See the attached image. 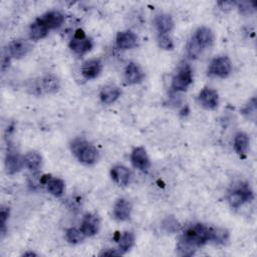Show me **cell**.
Masks as SVG:
<instances>
[{
	"mask_svg": "<svg viewBox=\"0 0 257 257\" xmlns=\"http://www.w3.org/2000/svg\"><path fill=\"white\" fill-rule=\"evenodd\" d=\"M209 241H211V228L201 223L193 224L185 230L180 239L177 245L178 254L181 256H192L197 248Z\"/></svg>",
	"mask_w": 257,
	"mask_h": 257,
	"instance_id": "6da1fadb",
	"label": "cell"
},
{
	"mask_svg": "<svg viewBox=\"0 0 257 257\" xmlns=\"http://www.w3.org/2000/svg\"><path fill=\"white\" fill-rule=\"evenodd\" d=\"M71 152L84 165H92L98 159V152L91 144L82 139H76L71 143Z\"/></svg>",
	"mask_w": 257,
	"mask_h": 257,
	"instance_id": "7a4b0ae2",
	"label": "cell"
},
{
	"mask_svg": "<svg viewBox=\"0 0 257 257\" xmlns=\"http://www.w3.org/2000/svg\"><path fill=\"white\" fill-rule=\"evenodd\" d=\"M193 82V72L189 64L182 65L172 79V88L175 91H185Z\"/></svg>",
	"mask_w": 257,
	"mask_h": 257,
	"instance_id": "3957f363",
	"label": "cell"
},
{
	"mask_svg": "<svg viewBox=\"0 0 257 257\" xmlns=\"http://www.w3.org/2000/svg\"><path fill=\"white\" fill-rule=\"evenodd\" d=\"M92 46V40L85 35L82 29H77L69 41V48L78 55H82L90 51Z\"/></svg>",
	"mask_w": 257,
	"mask_h": 257,
	"instance_id": "277c9868",
	"label": "cell"
},
{
	"mask_svg": "<svg viewBox=\"0 0 257 257\" xmlns=\"http://www.w3.org/2000/svg\"><path fill=\"white\" fill-rule=\"evenodd\" d=\"M232 71V62L227 56H220L214 58L209 65L208 73L211 76L225 78Z\"/></svg>",
	"mask_w": 257,
	"mask_h": 257,
	"instance_id": "5b68a950",
	"label": "cell"
},
{
	"mask_svg": "<svg viewBox=\"0 0 257 257\" xmlns=\"http://www.w3.org/2000/svg\"><path fill=\"white\" fill-rule=\"evenodd\" d=\"M253 199V192L248 185H240L228 195V202L232 208H239Z\"/></svg>",
	"mask_w": 257,
	"mask_h": 257,
	"instance_id": "8992f818",
	"label": "cell"
},
{
	"mask_svg": "<svg viewBox=\"0 0 257 257\" xmlns=\"http://www.w3.org/2000/svg\"><path fill=\"white\" fill-rule=\"evenodd\" d=\"M31 44L23 38H16L8 44L7 53L10 57L20 59L26 56L31 50Z\"/></svg>",
	"mask_w": 257,
	"mask_h": 257,
	"instance_id": "52a82bcc",
	"label": "cell"
},
{
	"mask_svg": "<svg viewBox=\"0 0 257 257\" xmlns=\"http://www.w3.org/2000/svg\"><path fill=\"white\" fill-rule=\"evenodd\" d=\"M100 227V220L97 215L87 213L83 216L80 224V230L85 237H91L97 234Z\"/></svg>",
	"mask_w": 257,
	"mask_h": 257,
	"instance_id": "ba28073f",
	"label": "cell"
},
{
	"mask_svg": "<svg viewBox=\"0 0 257 257\" xmlns=\"http://www.w3.org/2000/svg\"><path fill=\"white\" fill-rule=\"evenodd\" d=\"M131 161L135 168L143 172H147L151 167L150 158L147 151L143 147H137L133 150L131 155Z\"/></svg>",
	"mask_w": 257,
	"mask_h": 257,
	"instance_id": "9c48e42d",
	"label": "cell"
},
{
	"mask_svg": "<svg viewBox=\"0 0 257 257\" xmlns=\"http://www.w3.org/2000/svg\"><path fill=\"white\" fill-rule=\"evenodd\" d=\"M42 25H44L48 30L56 29L61 26L64 20V16L61 12L57 10H51L44 14H42L40 17L36 18Z\"/></svg>",
	"mask_w": 257,
	"mask_h": 257,
	"instance_id": "30bf717a",
	"label": "cell"
},
{
	"mask_svg": "<svg viewBox=\"0 0 257 257\" xmlns=\"http://www.w3.org/2000/svg\"><path fill=\"white\" fill-rule=\"evenodd\" d=\"M198 100L203 107L207 109H215L219 104V94L215 89L205 87L200 91Z\"/></svg>",
	"mask_w": 257,
	"mask_h": 257,
	"instance_id": "8fae6325",
	"label": "cell"
},
{
	"mask_svg": "<svg viewBox=\"0 0 257 257\" xmlns=\"http://www.w3.org/2000/svg\"><path fill=\"white\" fill-rule=\"evenodd\" d=\"M102 70V62L98 58H91L84 61L81 65V74L86 79L97 77Z\"/></svg>",
	"mask_w": 257,
	"mask_h": 257,
	"instance_id": "7c38bea8",
	"label": "cell"
},
{
	"mask_svg": "<svg viewBox=\"0 0 257 257\" xmlns=\"http://www.w3.org/2000/svg\"><path fill=\"white\" fill-rule=\"evenodd\" d=\"M116 46L121 50H128L138 45V36L131 30L119 31L115 38Z\"/></svg>",
	"mask_w": 257,
	"mask_h": 257,
	"instance_id": "4fadbf2b",
	"label": "cell"
},
{
	"mask_svg": "<svg viewBox=\"0 0 257 257\" xmlns=\"http://www.w3.org/2000/svg\"><path fill=\"white\" fill-rule=\"evenodd\" d=\"M192 40L203 50L204 48L210 46L213 43L214 33L210 28L206 26H202L196 30Z\"/></svg>",
	"mask_w": 257,
	"mask_h": 257,
	"instance_id": "5bb4252c",
	"label": "cell"
},
{
	"mask_svg": "<svg viewBox=\"0 0 257 257\" xmlns=\"http://www.w3.org/2000/svg\"><path fill=\"white\" fill-rule=\"evenodd\" d=\"M132 204L124 198L118 199L113 206V216L117 221L123 222L130 219L132 214Z\"/></svg>",
	"mask_w": 257,
	"mask_h": 257,
	"instance_id": "9a60e30c",
	"label": "cell"
},
{
	"mask_svg": "<svg viewBox=\"0 0 257 257\" xmlns=\"http://www.w3.org/2000/svg\"><path fill=\"white\" fill-rule=\"evenodd\" d=\"M145 77V72L141 66L135 62H130L124 69V79L127 84L140 83Z\"/></svg>",
	"mask_w": 257,
	"mask_h": 257,
	"instance_id": "2e32d148",
	"label": "cell"
},
{
	"mask_svg": "<svg viewBox=\"0 0 257 257\" xmlns=\"http://www.w3.org/2000/svg\"><path fill=\"white\" fill-rule=\"evenodd\" d=\"M40 182L45 185L47 191L54 197H60L64 192V182L59 178L43 176Z\"/></svg>",
	"mask_w": 257,
	"mask_h": 257,
	"instance_id": "e0dca14e",
	"label": "cell"
},
{
	"mask_svg": "<svg viewBox=\"0 0 257 257\" xmlns=\"http://www.w3.org/2000/svg\"><path fill=\"white\" fill-rule=\"evenodd\" d=\"M110 176L112 180L119 186H126L132 178V173L123 165H115L110 170Z\"/></svg>",
	"mask_w": 257,
	"mask_h": 257,
	"instance_id": "ac0fdd59",
	"label": "cell"
},
{
	"mask_svg": "<svg viewBox=\"0 0 257 257\" xmlns=\"http://www.w3.org/2000/svg\"><path fill=\"white\" fill-rule=\"evenodd\" d=\"M23 166H24L23 159H21L16 152L14 151L7 152L5 157V168H6V172L9 175L18 173Z\"/></svg>",
	"mask_w": 257,
	"mask_h": 257,
	"instance_id": "d6986e66",
	"label": "cell"
},
{
	"mask_svg": "<svg viewBox=\"0 0 257 257\" xmlns=\"http://www.w3.org/2000/svg\"><path fill=\"white\" fill-rule=\"evenodd\" d=\"M121 94V90L118 86L114 84H107L104 85L100 92H99V98L102 103L104 104H110L114 102Z\"/></svg>",
	"mask_w": 257,
	"mask_h": 257,
	"instance_id": "ffe728a7",
	"label": "cell"
},
{
	"mask_svg": "<svg viewBox=\"0 0 257 257\" xmlns=\"http://www.w3.org/2000/svg\"><path fill=\"white\" fill-rule=\"evenodd\" d=\"M155 26L159 34H168L174 28V20L169 14H159L155 17L154 20Z\"/></svg>",
	"mask_w": 257,
	"mask_h": 257,
	"instance_id": "44dd1931",
	"label": "cell"
},
{
	"mask_svg": "<svg viewBox=\"0 0 257 257\" xmlns=\"http://www.w3.org/2000/svg\"><path fill=\"white\" fill-rule=\"evenodd\" d=\"M115 240L118 245V250L123 254L132 249L135 244V235L133 232L125 231L120 233H116Z\"/></svg>",
	"mask_w": 257,
	"mask_h": 257,
	"instance_id": "7402d4cb",
	"label": "cell"
},
{
	"mask_svg": "<svg viewBox=\"0 0 257 257\" xmlns=\"http://www.w3.org/2000/svg\"><path fill=\"white\" fill-rule=\"evenodd\" d=\"M233 146H234L235 152L240 157L245 156L247 151H248V147H249V137H248V135L243 133V132L237 133L234 137Z\"/></svg>",
	"mask_w": 257,
	"mask_h": 257,
	"instance_id": "603a6c76",
	"label": "cell"
},
{
	"mask_svg": "<svg viewBox=\"0 0 257 257\" xmlns=\"http://www.w3.org/2000/svg\"><path fill=\"white\" fill-rule=\"evenodd\" d=\"M60 87V81L54 74H46L41 78L40 88L47 93L56 92Z\"/></svg>",
	"mask_w": 257,
	"mask_h": 257,
	"instance_id": "cb8c5ba5",
	"label": "cell"
},
{
	"mask_svg": "<svg viewBox=\"0 0 257 257\" xmlns=\"http://www.w3.org/2000/svg\"><path fill=\"white\" fill-rule=\"evenodd\" d=\"M24 166L30 171H37L42 163L41 156L36 152H29L23 158Z\"/></svg>",
	"mask_w": 257,
	"mask_h": 257,
	"instance_id": "d4e9b609",
	"label": "cell"
},
{
	"mask_svg": "<svg viewBox=\"0 0 257 257\" xmlns=\"http://www.w3.org/2000/svg\"><path fill=\"white\" fill-rule=\"evenodd\" d=\"M48 32L49 30L44 25H42L37 19H35V21L30 25L29 34L32 40L37 41V40L43 39L44 37H46Z\"/></svg>",
	"mask_w": 257,
	"mask_h": 257,
	"instance_id": "484cf974",
	"label": "cell"
},
{
	"mask_svg": "<svg viewBox=\"0 0 257 257\" xmlns=\"http://www.w3.org/2000/svg\"><path fill=\"white\" fill-rule=\"evenodd\" d=\"M65 238H66L68 243L74 245V244L81 243L84 240L85 235L82 233V231L80 229L68 228L65 231Z\"/></svg>",
	"mask_w": 257,
	"mask_h": 257,
	"instance_id": "4316f807",
	"label": "cell"
},
{
	"mask_svg": "<svg viewBox=\"0 0 257 257\" xmlns=\"http://www.w3.org/2000/svg\"><path fill=\"white\" fill-rule=\"evenodd\" d=\"M229 238V233L223 228H211V241L218 244H225Z\"/></svg>",
	"mask_w": 257,
	"mask_h": 257,
	"instance_id": "83f0119b",
	"label": "cell"
},
{
	"mask_svg": "<svg viewBox=\"0 0 257 257\" xmlns=\"http://www.w3.org/2000/svg\"><path fill=\"white\" fill-rule=\"evenodd\" d=\"M241 112L250 120H255L256 118V99L252 98L241 110Z\"/></svg>",
	"mask_w": 257,
	"mask_h": 257,
	"instance_id": "f1b7e54d",
	"label": "cell"
},
{
	"mask_svg": "<svg viewBox=\"0 0 257 257\" xmlns=\"http://www.w3.org/2000/svg\"><path fill=\"white\" fill-rule=\"evenodd\" d=\"M236 5H237V7H238V9H239V12H240L241 14H244V15L251 14L252 12L255 11V8H256L255 2H252V1L237 2Z\"/></svg>",
	"mask_w": 257,
	"mask_h": 257,
	"instance_id": "f546056e",
	"label": "cell"
},
{
	"mask_svg": "<svg viewBox=\"0 0 257 257\" xmlns=\"http://www.w3.org/2000/svg\"><path fill=\"white\" fill-rule=\"evenodd\" d=\"M158 44L164 50H172L174 48V41L168 34H159Z\"/></svg>",
	"mask_w": 257,
	"mask_h": 257,
	"instance_id": "4dcf8cb0",
	"label": "cell"
},
{
	"mask_svg": "<svg viewBox=\"0 0 257 257\" xmlns=\"http://www.w3.org/2000/svg\"><path fill=\"white\" fill-rule=\"evenodd\" d=\"M9 217V208L2 207L0 212V219H1V232L4 234L5 228H6V221Z\"/></svg>",
	"mask_w": 257,
	"mask_h": 257,
	"instance_id": "1f68e13d",
	"label": "cell"
},
{
	"mask_svg": "<svg viewBox=\"0 0 257 257\" xmlns=\"http://www.w3.org/2000/svg\"><path fill=\"white\" fill-rule=\"evenodd\" d=\"M236 3L237 2L235 1H221V2H218V6L222 10H230L236 5Z\"/></svg>",
	"mask_w": 257,
	"mask_h": 257,
	"instance_id": "d6a6232c",
	"label": "cell"
},
{
	"mask_svg": "<svg viewBox=\"0 0 257 257\" xmlns=\"http://www.w3.org/2000/svg\"><path fill=\"white\" fill-rule=\"evenodd\" d=\"M122 253L118 250H114V249H109V250H104L100 253V255H121Z\"/></svg>",
	"mask_w": 257,
	"mask_h": 257,
	"instance_id": "836d02e7",
	"label": "cell"
},
{
	"mask_svg": "<svg viewBox=\"0 0 257 257\" xmlns=\"http://www.w3.org/2000/svg\"><path fill=\"white\" fill-rule=\"evenodd\" d=\"M24 256H36V254L34 252H26L23 254Z\"/></svg>",
	"mask_w": 257,
	"mask_h": 257,
	"instance_id": "e575fe53",
	"label": "cell"
}]
</instances>
